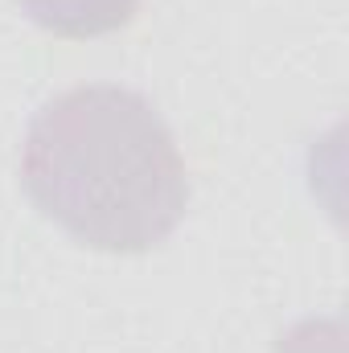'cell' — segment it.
<instances>
[{
	"instance_id": "1",
	"label": "cell",
	"mask_w": 349,
	"mask_h": 353,
	"mask_svg": "<svg viewBox=\"0 0 349 353\" xmlns=\"http://www.w3.org/2000/svg\"><path fill=\"white\" fill-rule=\"evenodd\" d=\"M21 181L54 226L107 255L161 247L189 205L169 123L144 94L111 83L62 90L33 115Z\"/></svg>"
},
{
	"instance_id": "2",
	"label": "cell",
	"mask_w": 349,
	"mask_h": 353,
	"mask_svg": "<svg viewBox=\"0 0 349 353\" xmlns=\"http://www.w3.org/2000/svg\"><path fill=\"white\" fill-rule=\"evenodd\" d=\"M21 12L54 37H103L132 25L140 0H17Z\"/></svg>"
}]
</instances>
